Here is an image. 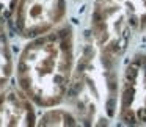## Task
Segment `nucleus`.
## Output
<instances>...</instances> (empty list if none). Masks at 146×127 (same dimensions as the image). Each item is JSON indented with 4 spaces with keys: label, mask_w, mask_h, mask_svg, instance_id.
Masks as SVG:
<instances>
[{
    "label": "nucleus",
    "mask_w": 146,
    "mask_h": 127,
    "mask_svg": "<svg viewBox=\"0 0 146 127\" xmlns=\"http://www.w3.org/2000/svg\"><path fill=\"white\" fill-rule=\"evenodd\" d=\"M77 61L76 35L71 24L29 39L14 63V79L39 108L61 105L66 99Z\"/></svg>",
    "instance_id": "obj_1"
},
{
    "label": "nucleus",
    "mask_w": 146,
    "mask_h": 127,
    "mask_svg": "<svg viewBox=\"0 0 146 127\" xmlns=\"http://www.w3.org/2000/svg\"><path fill=\"white\" fill-rule=\"evenodd\" d=\"M119 93V64L85 42L77 55L76 67L64 102L83 126H108L116 119Z\"/></svg>",
    "instance_id": "obj_2"
},
{
    "label": "nucleus",
    "mask_w": 146,
    "mask_h": 127,
    "mask_svg": "<svg viewBox=\"0 0 146 127\" xmlns=\"http://www.w3.org/2000/svg\"><path fill=\"white\" fill-rule=\"evenodd\" d=\"M90 36L102 55L121 64L135 32L126 10L116 0H94L90 14Z\"/></svg>",
    "instance_id": "obj_3"
},
{
    "label": "nucleus",
    "mask_w": 146,
    "mask_h": 127,
    "mask_svg": "<svg viewBox=\"0 0 146 127\" xmlns=\"http://www.w3.org/2000/svg\"><path fill=\"white\" fill-rule=\"evenodd\" d=\"M116 119L123 126H146V54L130 55L119 74Z\"/></svg>",
    "instance_id": "obj_4"
},
{
    "label": "nucleus",
    "mask_w": 146,
    "mask_h": 127,
    "mask_svg": "<svg viewBox=\"0 0 146 127\" xmlns=\"http://www.w3.org/2000/svg\"><path fill=\"white\" fill-rule=\"evenodd\" d=\"M66 0H16L14 28L24 39H33L64 22Z\"/></svg>",
    "instance_id": "obj_5"
},
{
    "label": "nucleus",
    "mask_w": 146,
    "mask_h": 127,
    "mask_svg": "<svg viewBox=\"0 0 146 127\" xmlns=\"http://www.w3.org/2000/svg\"><path fill=\"white\" fill-rule=\"evenodd\" d=\"M35 107L19 86H5L0 89V127L36 126Z\"/></svg>",
    "instance_id": "obj_6"
},
{
    "label": "nucleus",
    "mask_w": 146,
    "mask_h": 127,
    "mask_svg": "<svg viewBox=\"0 0 146 127\" xmlns=\"http://www.w3.org/2000/svg\"><path fill=\"white\" fill-rule=\"evenodd\" d=\"M14 75V60L10 46L7 25L0 16V89L8 86L11 77Z\"/></svg>",
    "instance_id": "obj_7"
},
{
    "label": "nucleus",
    "mask_w": 146,
    "mask_h": 127,
    "mask_svg": "<svg viewBox=\"0 0 146 127\" xmlns=\"http://www.w3.org/2000/svg\"><path fill=\"white\" fill-rule=\"evenodd\" d=\"M36 126H80V121L71 108H61L57 105L46 108V113L39 118Z\"/></svg>",
    "instance_id": "obj_8"
},
{
    "label": "nucleus",
    "mask_w": 146,
    "mask_h": 127,
    "mask_svg": "<svg viewBox=\"0 0 146 127\" xmlns=\"http://www.w3.org/2000/svg\"><path fill=\"white\" fill-rule=\"evenodd\" d=\"M126 10L135 35L146 32V0H116Z\"/></svg>",
    "instance_id": "obj_9"
}]
</instances>
